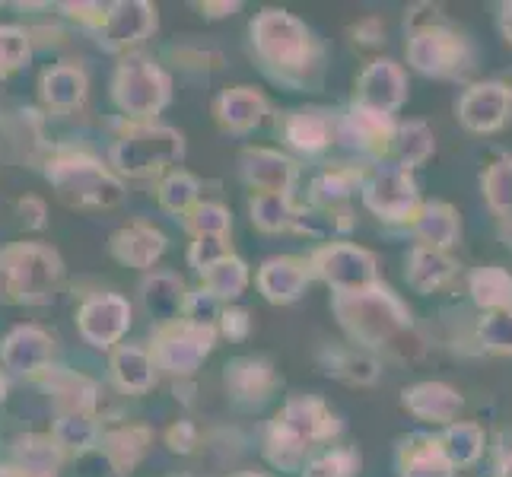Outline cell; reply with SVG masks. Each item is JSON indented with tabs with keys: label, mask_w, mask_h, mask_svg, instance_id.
I'll use <instances>...</instances> for the list:
<instances>
[{
	"label": "cell",
	"mask_w": 512,
	"mask_h": 477,
	"mask_svg": "<svg viewBox=\"0 0 512 477\" xmlns=\"http://www.w3.org/2000/svg\"><path fill=\"white\" fill-rule=\"evenodd\" d=\"M334 312H338L341 325L347 328L350 338L363 347L398 350L404 344V338H411L414 334V322H411L408 306H404L401 299L385 287L338 296L334 299Z\"/></svg>",
	"instance_id": "1"
},
{
	"label": "cell",
	"mask_w": 512,
	"mask_h": 477,
	"mask_svg": "<svg viewBox=\"0 0 512 477\" xmlns=\"http://www.w3.org/2000/svg\"><path fill=\"white\" fill-rule=\"evenodd\" d=\"M334 433H338V420L319 398H290L271 427L268 455L274 465L293 468L315 443L331 439Z\"/></svg>",
	"instance_id": "2"
},
{
	"label": "cell",
	"mask_w": 512,
	"mask_h": 477,
	"mask_svg": "<svg viewBox=\"0 0 512 477\" xmlns=\"http://www.w3.org/2000/svg\"><path fill=\"white\" fill-rule=\"evenodd\" d=\"M61 277V261L42 245H13L0 252V296L16 303H45Z\"/></svg>",
	"instance_id": "3"
},
{
	"label": "cell",
	"mask_w": 512,
	"mask_h": 477,
	"mask_svg": "<svg viewBox=\"0 0 512 477\" xmlns=\"http://www.w3.org/2000/svg\"><path fill=\"white\" fill-rule=\"evenodd\" d=\"M48 179L70 207H115L121 182L86 156H61L48 166Z\"/></svg>",
	"instance_id": "4"
},
{
	"label": "cell",
	"mask_w": 512,
	"mask_h": 477,
	"mask_svg": "<svg viewBox=\"0 0 512 477\" xmlns=\"http://www.w3.org/2000/svg\"><path fill=\"white\" fill-rule=\"evenodd\" d=\"M182 153H185V144L179 131L147 125L121 137L112 150V159H115V166L128 175H150V172H160L172 163H179Z\"/></svg>",
	"instance_id": "5"
},
{
	"label": "cell",
	"mask_w": 512,
	"mask_h": 477,
	"mask_svg": "<svg viewBox=\"0 0 512 477\" xmlns=\"http://www.w3.org/2000/svg\"><path fill=\"white\" fill-rule=\"evenodd\" d=\"M408 64L427 77H458L471 67V48L458 32L436 23L408 39Z\"/></svg>",
	"instance_id": "6"
},
{
	"label": "cell",
	"mask_w": 512,
	"mask_h": 477,
	"mask_svg": "<svg viewBox=\"0 0 512 477\" xmlns=\"http://www.w3.org/2000/svg\"><path fill=\"white\" fill-rule=\"evenodd\" d=\"M252 35L264 61L287 67V70H299L309 64L312 39H309V29L299 23L296 16L284 10H264L252 23Z\"/></svg>",
	"instance_id": "7"
},
{
	"label": "cell",
	"mask_w": 512,
	"mask_h": 477,
	"mask_svg": "<svg viewBox=\"0 0 512 477\" xmlns=\"http://www.w3.org/2000/svg\"><path fill=\"white\" fill-rule=\"evenodd\" d=\"M312 271L319 274L331 290H338V296L379 287L376 258L366 249H360V245H347V242L325 245V249H319L312 258Z\"/></svg>",
	"instance_id": "8"
},
{
	"label": "cell",
	"mask_w": 512,
	"mask_h": 477,
	"mask_svg": "<svg viewBox=\"0 0 512 477\" xmlns=\"http://www.w3.org/2000/svg\"><path fill=\"white\" fill-rule=\"evenodd\" d=\"M169 80L160 67H153L144 58H131L118 67L115 77V99L118 105L134 118H150L166 105Z\"/></svg>",
	"instance_id": "9"
},
{
	"label": "cell",
	"mask_w": 512,
	"mask_h": 477,
	"mask_svg": "<svg viewBox=\"0 0 512 477\" xmlns=\"http://www.w3.org/2000/svg\"><path fill=\"white\" fill-rule=\"evenodd\" d=\"M363 201L382 220H414L420 210V188L398 166H379L363 185Z\"/></svg>",
	"instance_id": "10"
},
{
	"label": "cell",
	"mask_w": 512,
	"mask_h": 477,
	"mask_svg": "<svg viewBox=\"0 0 512 477\" xmlns=\"http://www.w3.org/2000/svg\"><path fill=\"white\" fill-rule=\"evenodd\" d=\"M214 347V328L207 325H191V322H175L160 334L156 344V360L163 369L175 376H188L198 369V363Z\"/></svg>",
	"instance_id": "11"
},
{
	"label": "cell",
	"mask_w": 512,
	"mask_h": 477,
	"mask_svg": "<svg viewBox=\"0 0 512 477\" xmlns=\"http://www.w3.org/2000/svg\"><path fill=\"white\" fill-rule=\"evenodd\" d=\"M509 118V86L500 80H484L465 90L458 102V121L474 134H493Z\"/></svg>",
	"instance_id": "12"
},
{
	"label": "cell",
	"mask_w": 512,
	"mask_h": 477,
	"mask_svg": "<svg viewBox=\"0 0 512 477\" xmlns=\"http://www.w3.org/2000/svg\"><path fill=\"white\" fill-rule=\"evenodd\" d=\"M408 99V77L395 61H373L357 83V105L379 115H392Z\"/></svg>",
	"instance_id": "13"
},
{
	"label": "cell",
	"mask_w": 512,
	"mask_h": 477,
	"mask_svg": "<svg viewBox=\"0 0 512 477\" xmlns=\"http://www.w3.org/2000/svg\"><path fill=\"white\" fill-rule=\"evenodd\" d=\"M131 325V306L115 293H99L80 309V331L96 347H112Z\"/></svg>",
	"instance_id": "14"
},
{
	"label": "cell",
	"mask_w": 512,
	"mask_h": 477,
	"mask_svg": "<svg viewBox=\"0 0 512 477\" xmlns=\"http://www.w3.org/2000/svg\"><path fill=\"white\" fill-rule=\"evenodd\" d=\"M404 408H408L417 420L433 423V427H449L455 423L458 411H462V395L446 382H420L401 392Z\"/></svg>",
	"instance_id": "15"
},
{
	"label": "cell",
	"mask_w": 512,
	"mask_h": 477,
	"mask_svg": "<svg viewBox=\"0 0 512 477\" xmlns=\"http://www.w3.org/2000/svg\"><path fill=\"white\" fill-rule=\"evenodd\" d=\"M242 169L258 194H290L296 182V166L277 150H249L242 156Z\"/></svg>",
	"instance_id": "16"
},
{
	"label": "cell",
	"mask_w": 512,
	"mask_h": 477,
	"mask_svg": "<svg viewBox=\"0 0 512 477\" xmlns=\"http://www.w3.org/2000/svg\"><path fill=\"white\" fill-rule=\"evenodd\" d=\"M395 118L392 115H379V112H369V109H353L344 125H341V137L347 144H353L363 153H373V156H382L392 147V137H395Z\"/></svg>",
	"instance_id": "17"
},
{
	"label": "cell",
	"mask_w": 512,
	"mask_h": 477,
	"mask_svg": "<svg viewBox=\"0 0 512 477\" xmlns=\"http://www.w3.org/2000/svg\"><path fill=\"white\" fill-rule=\"evenodd\" d=\"M0 357H4V366L13 369V373H39V369L51 363V338L42 328L23 325L7 334Z\"/></svg>",
	"instance_id": "18"
},
{
	"label": "cell",
	"mask_w": 512,
	"mask_h": 477,
	"mask_svg": "<svg viewBox=\"0 0 512 477\" xmlns=\"http://www.w3.org/2000/svg\"><path fill=\"white\" fill-rule=\"evenodd\" d=\"M153 7L144 0H131V4H115L105 13L102 23V42L109 48H125L131 42L147 39L153 29Z\"/></svg>",
	"instance_id": "19"
},
{
	"label": "cell",
	"mask_w": 512,
	"mask_h": 477,
	"mask_svg": "<svg viewBox=\"0 0 512 477\" xmlns=\"http://www.w3.org/2000/svg\"><path fill=\"white\" fill-rule=\"evenodd\" d=\"M414 236L420 239L423 249H436V252H446L458 242V233H462V223H458L455 207L443 204V201H433V204H420V210L411 220Z\"/></svg>",
	"instance_id": "20"
},
{
	"label": "cell",
	"mask_w": 512,
	"mask_h": 477,
	"mask_svg": "<svg viewBox=\"0 0 512 477\" xmlns=\"http://www.w3.org/2000/svg\"><path fill=\"white\" fill-rule=\"evenodd\" d=\"M306 284H309V268L306 261L296 258H274L258 274V287L271 303H293V299L306 293Z\"/></svg>",
	"instance_id": "21"
},
{
	"label": "cell",
	"mask_w": 512,
	"mask_h": 477,
	"mask_svg": "<svg viewBox=\"0 0 512 477\" xmlns=\"http://www.w3.org/2000/svg\"><path fill=\"white\" fill-rule=\"evenodd\" d=\"M163 249H166L163 233H156L153 226H144V223L121 229V233L112 239L115 258L131 264V268H150V264L163 255Z\"/></svg>",
	"instance_id": "22"
},
{
	"label": "cell",
	"mask_w": 512,
	"mask_h": 477,
	"mask_svg": "<svg viewBox=\"0 0 512 477\" xmlns=\"http://www.w3.org/2000/svg\"><path fill=\"white\" fill-rule=\"evenodd\" d=\"M433 150H436V137L430 125H423V121H404V125H398L392 147H388V153L395 156V166L404 172L427 163Z\"/></svg>",
	"instance_id": "23"
},
{
	"label": "cell",
	"mask_w": 512,
	"mask_h": 477,
	"mask_svg": "<svg viewBox=\"0 0 512 477\" xmlns=\"http://www.w3.org/2000/svg\"><path fill=\"white\" fill-rule=\"evenodd\" d=\"M140 293H144L147 312L160 318V322H172L175 325L185 315L188 296L182 290V280L179 277H172V274H153V277L144 280Z\"/></svg>",
	"instance_id": "24"
},
{
	"label": "cell",
	"mask_w": 512,
	"mask_h": 477,
	"mask_svg": "<svg viewBox=\"0 0 512 477\" xmlns=\"http://www.w3.org/2000/svg\"><path fill=\"white\" fill-rule=\"evenodd\" d=\"M455 271H458V264L446 252L417 245V249L411 252V261H408V284L417 293H433L439 287H446L455 277Z\"/></svg>",
	"instance_id": "25"
},
{
	"label": "cell",
	"mask_w": 512,
	"mask_h": 477,
	"mask_svg": "<svg viewBox=\"0 0 512 477\" xmlns=\"http://www.w3.org/2000/svg\"><path fill=\"white\" fill-rule=\"evenodd\" d=\"M471 299L487 312H506L512 309V274L506 268H478L468 277Z\"/></svg>",
	"instance_id": "26"
},
{
	"label": "cell",
	"mask_w": 512,
	"mask_h": 477,
	"mask_svg": "<svg viewBox=\"0 0 512 477\" xmlns=\"http://www.w3.org/2000/svg\"><path fill=\"white\" fill-rule=\"evenodd\" d=\"M439 449H443V455L449 458L452 468H468L481 458L484 452V430L478 427V423H449L446 433L436 439Z\"/></svg>",
	"instance_id": "27"
},
{
	"label": "cell",
	"mask_w": 512,
	"mask_h": 477,
	"mask_svg": "<svg viewBox=\"0 0 512 477\" xmlns=\"http://www.w3.org/2000/svg\"><path fill=\"white\" fill-rule=\"evenodd\" d=\"M217 112H220V121H223L226 128L249 131V128H255L258 121L264 118L268 105H264L261 93L249 90V86H236V90H229V93L220 96Z\"/></svg>",
	"instance_id": "28"
},
{
	"label": "cell",
	"mask_w": 512,
	"mask_h": 477,
	"mask_svg": "<svg viewBox=\"0 0 512 477\" xmlns=\"http://www.w3.org/2000/svg\"><path fill=\"white\" fill-rule=\"evenodd\" d=\"M334 125L331 118L319 109H306V112H293L287 121V140L296 150L306 153H319L331 144Z\"/></svg>",
	"instance_id": "29"
},
{
	"label": "cell",
	"mask_w": 512,
	"mask_h": 477,
	"mask_svg": "<svg viewBox=\"0 0 512 477\" xmlns=\"http://www.w3.org/2000/svg\"><path fill=\"white\" fill-rule=\"evenodd\" d=\"M58 462H61V452L51 439L23 436L20 443H16V474L20 477H55Z\"/></svg>",
	"instance_id": "30"
},
{
	"label": "cell",
	"mask_w": 512,
	"mask_h": 477,
	"mask_svg": "<svg viewBox=\"0 0 512 477\" xmlns=\"http://www.w3.org/2000/svg\"><path fill=\"white\" fill-rule=\"evenodd\" d=\"M150 446V433L144 427H121L105 436V458L115 468V474H131L134 465L144 458Z\"/></svg>",
	"instance_id": "31"
},
{
	"label": "cell",
	"mask_w": 512,
	"mask_h": 477,
	"mask_svg": "<svg viewBox=\"0 0 512 477\" xmlns=\"http://www.w3.org/2000/svg\"><path fill=\"white\" fill-rule=\"evenodd\" d=\"M86 93V77L80 67H51L48 74L42 77V96L48 105L55 109H74V105L83 99Z\"/></svg>",
	"instance_id": "32"
},
{
	"label": "cell",
	"mask_w": 512,
	"mask_h": 477,
	"mask_svg": "<svg viewBox=\"0 0 512 477\" xmlns=\"http://www.w3.org/2000/svg\"><path fill=\"white\" fill-rule=\"evenodd\" d=\"M455 468L449 465V458L443 455L436 439H420L417 446L404 449L401 458V477H452Z\"/></svg>",
	"instance_id": "33"
},
{
	"label": "cell",
	"mask_w": 512,
	"mask_h": 477,
	"mask_svg": "<svg viewBox=\"0 0 512 477\" xmlns=\"http://www.w3.org/2000/svg\"><path fill=\"white\" fill-rule=\"evenodd\" d=\"M112 369L125 392H147L153 385V360H150V353L140 347H118Z\"/></svg>",
	"instance_id": "34"
},
{
	"label": "cell",
	"mask_w": 512,
	"mask_h": 477,
	"mask_svg": "<svg viewBox=\"0 0 512 477\" xmlns=\"http://www.w3.org/2000/svg\"><path fill=\"white\" fill-rule=\"evenodd\" d=\"M274 373L264 360H236L226 373V385L233 388L239 398H264L274 388Z\"/></svg>",
	"instance_id": "35"
},
{
	"label": "cell",
	"mask_w": 512,
	"mask_h": 477,
	"mask_svg": "<svg viewBox=\"0 0 512 477\" xmlns=\"http://www.w3.org/2000/svg\"><path fill=\"white\" fill-rule=\"evenodd\" d=\"M99 439V423L90 414H64L55 423V446L58 452H90Z\"/></svg>",
	"instance_id": "36"
},
{
	"label": "cell",
	"mask_w": 512,
	"mask_h": 477,
	"mask_svg": "<svg viewBox=\"0 0 512 477\" xmlns=\"http://www.w3.org/2000/svg\"><path fill=\"white\" fill-rule=\"evenodd\" d=\"M481 188L493 214L512 217V156L497 159V163L484 172Z\"/></svg>",
	"instance_id": "37"
},
{
	"label": "cell",
	"mask_w": 512,
	"mask_h": 477,
	"mask_svg": "<svg viewBox=\"0 0 512 477\" xmlns=\"http://www.w3.org/2000/svg\"><path fill=\"white\" fill-rule=\"evenodd\" d=\"M204 284L214 299H233L249 284V271H245V264L239 258H223L220 264L204 271Z\"/></svg>",
	"instance_id": "38"
},
{
	"label": "cell",
	"mask_w": 512,
	"mask_h": 477,
	"mask_svg": "<svg viewBox=\"0 0 512 477\" xmlns=\"http://www.w3.org/2000/svg\"><path fill=\"white\" fill-rule=\"evenodd\" d=\"M55 401L64 414H90L96 404V385L83 376L64 373L55 379Z\"/></svg>",
	"instance_id": "39"
},
{
	"label": "cell",
	"mask_w": 512,
	"mask_h": 477,
	"mask_svg": "<svg viewBox=\"0 0 512 477\" xmlns=\"http://www.w3.org/2000/svg\"><path fill=\"white\" fill-rule=\"evenodd\" d=\"M328 373L350 382V385H369L379 379V363L357 350H338V353H331Z\"/></svg>",
	"instance_id": "40"
},
{
	"label": "cell",
	"mask_w": 512,
	"mask_h": 477,
	"mask_svg": "<svg viewBox=\"0 0 512 477\" xmlns=\"http://www.w3.org/2000/svg\"><path fill=\"white\" fill-rule=\"evenodd\" d=\"M252 220L264 233H277V229L293 226L296 210L290 204V194H258L252 204Z\"/></svg>",
	"instance_id": "41"
},
{
	"label": "cell",
	"mask_w": 512,
	"mask_h": 477,
	"mask_svg": "<svg viewBox=\"0 0 512 477\" xmlns=\"http://www.w3.org/2000/svg\"><path fill=\"white\" fill-rule=\"evenodd\" d=\"M478 341L484 350L512 357V309L506 312H487L478 325Z\"/></svg>",
	"instance_id": "42"
},
{
	"label": "cell",
	"mask_w": 512,
	"mask_h": 477,
	"mask_svg": "<svg viewBox=\"0 0 512 477\" xmlns=\"http://www.w3.org/2000/svg\"><path fill=\"white\" fill-rule=\"evenodd\" d=\"M360 182L357 172H344V169H334V172H325L319 182L312 185V198L315 204H322L325 210H338L347 198L353 185Z\"/></svg>",
	"instance_id": "43"
},
{
	"label": "cell",
	"mask_w": 512,
	"mask_h": 477,
	"mask_svg": "<svg viewBox=\"0 0 512 477\" xmlns=\"http://www.w3.org/2000/svg\"><path fill=\"white\" fill-rule=\"evenodd\" d=\"M160 201L166 210H172V214H182V210H188L194 201H198V182H194L188 172H175L163 182Z\"/></svg>",
	"instance_id": "44"
},
{
	"label": "cell",
	"mask_w": 512,
	"mask_h": 477,
	"mask_svg": "<svg viewBox=\"0 0 512 477\" xmlns=\"http://www.w3.org/2000/svg\"><path fill=\"white\" fill-rule=\"evenodd\" d=\"M360 468V455L350 449L328 452L306 468V477H353Z\"/></svg>",
	"instance_id": "45"
},
{
	"label": "cell",
	"mask_w": 512,
	"mask_h": 477,
	"mask_svg": "<svg viewBox=\"0 0 512 477\" xmlns=\"http://www.w3.org/2000/svg\"><path fill=\"white\" fill-rule=\"evenodd\" d=\"M29 58V39L23 29L0 26V67H20Z\"/></svg>",
	"instance_id": "46"
},
{
	"label": "cell",
	"mask_w": 512,
	"mask_h": 477,
	"mask_svg": "<svg viewBox=\"0 0 512 477\" xmlns=\"http://www.w3.org/2000/svg\"><path fill=\"white\" fill-rule=\"evenodd\" d=\"M191 229L198 236H223L229 229V214L220 204H198L191 214Z\"/></svg>",
	"instance_id": "47"
},
{
	"label": "cell",
	"mask_w": 512,
	"mask_h": 477,
	"mask_svg": "<svg viewBox=\"0 0 512 477\" xmlns=\"http://www.w3.org/2000/svg\"><path fill=\"white\" fill-rule=\"evenodd\" d=\"M188 258H191L194 268L207 271V268H214V264H220L223 258H229V245L223 236H198V242L191 245Z\"/></svg>",
	"instance_id": "48"
},
{
	"label": "cell",
	"mask_w": 512,
	"mask_h": 477,
	"mask_svg": "<svg viewBox=\"0 0 512 477\" xmlns=\"http://www.w3.org/2000/svg\"><path fill=\"white\" fill-rule=\"evenodd\" d=\"M194 443H198V430H194V423L179 420V423H175V427L169 430V446H172L175 452H191Z\"/></svg>",
	"instance_id": "49"
},
{
	"label": "cell",
	"mask_w": 512,
	"mask_h": 477,
	"mask_svg": "<svg viewBox=\"0 0 512 477\" xmlns=\"http://www.w3.org/2000/svg\"><path fill=\"white\" fill-rule=\"evenodd\" d=\"M223 331L229 334V338H245V334H249V315L239 312V309L223 312Z\"/></svg>",
	"instance_id": "50"
},
{
	"label": "cell",
	"mask_w": 512,
	"mask_h": 477,
	"mask_svg": "<svg viewBox=\"0 0 512 477\" xmlns=\"http://www.w3.org/2000/svg\"><path fill=\"white\" fill-rule=\"evenodd\" d=\"M20 210H23V220H26L29 226H42V223H45V204H42V201L26 198V201L20 204Z\"/></svg>",
	"instance_id": "51"
},
{
	"label": "cell",
	"mask_w": 512,
	"mask_h": 477,
	"mask_svg": "<svg viewBox=\"0 0 512 477\" xmlns=\"http://www.w3.org/2000/svg\"><path fill=\"white\" fill-rule=\"evenodd\" d=\"M500 29H503V39L512 45V4L500 7Z\"/></svg>",
	"instance_id": "52"
},
{
	"label": "cell",
	"mask_w": 512,
	"mask_h": 477,
	"mask_svg": "<svg viewBox=\"0 0 512 477\" xmlns=\"http://www.w3.org/2000/svg\"><path fill=\"white\" fill-rule=\"evenodd\" d=\"M500 239L512 249V217H500Z\"/></svg>",
	"instance_id": "53"
},
{
	"label": "cell",
	"mask_w": 512,
	"mask_h": 477,
	"mask_svg": "<svg viewBox=\"0 0 512 477\" xmlns=\"http://www.w3.org/2000/svg\"><path fill=\"white\" fill-rule=\"evenodd\" d=\"M500 477H512V449L500 458Z\"/></svg>",
	"instance_id": "54"
},
{
	"label": "cell",
	"mask_w": 512,
	"mask_h": 477,
	"mask_svg": "<svg viewBox=\"0 0 512 477\" xmlns=\"http://www.w3.org/2000/svg\"><path fill=\"white\" fill-rule=\"evenodd\" d=\"M4 392H7V385H4V379H0V401H4Z\"/></svg>",
	"instance_id": "55"
},
{
	"label": "cell",
	"mask_w": 512,
	"mask_h": 477,
	"mask_svg": "<svg viewBox=\"0 0 512 477\" xmlns=\"http://www.w3.org/2000/svg\"><path fill=\"white\" fill-rule=\"evenodd\" d=\"M509 118H512V90H509Z\"/></svg>",
	"instance_id": "56"
},
{
	"label": "cell",
	"mask_w": 512,
	"mask_h": 477,
	"mask_svg": "<svg viewBox=\"0 0 512 477\" xmlns=\"http://www.w3.org/2000/svg\"><path fill=\"white\" fill-rule=\"evenodd\" d=\"M236 477H258V474H236Z\"/></svg>",
	"instance_id": "57"
},
{
	"label": "cell",
	"mask_w": 512,
	"mask_h": 477,
	"mask_svg": "<svg viewBox=\"0 0 512 477\" xmlns=\"http://www.w3.org/2000/svg\"><path fill=\"white\" fill-rule=\"evenodd\" d=\"M0 74H4V67H0Z\"/></svg>",
	"instance_id": "58"
}]
</instances>
